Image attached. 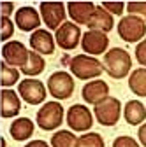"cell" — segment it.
<instances>
[{
  "instance_id": "obj_1",
  "label": "cell",
  "mask_w": 146,
  "mask_h": 147,
  "mask_svg": "<svg viewBox=\"0 0 146 147\" xmlns=\"http://www.w3.org/2000/svg\"><path fill=\"white\" fill-rule=\"evenodd\" d=\"M102 68L111 76L113 79H123L132 68V60L130 54L121 47H113L104 54Z\"/></svg>"
},
{
  "instance_id": "obj_2",
  "label": "cell",
  "mask_w": 146,
  "mask_h": 147,
  "mask_svg": "<svg viewBox=\"0 0 146 147\" xmlns=\"http://www.w3.org/2000/svg\"><path fill=\"white\" fill-rule=\"evenodd\" d=\"M69 67H70L72 76L81 79V81L100 77V74L104 70L102 65L99 63V60H95L93 56H88V54H76L69 61Z\"/></svg>"
},
{
  "instance_id": "obj_3",
  "label": "cell",
  "mask_w": 146,
  "mask_h": 147,
  "mask_svg": "<svg viewBox=\"0 0 146 147\" xmlns=\"http://www.w3.org/2000/svg\"><path fill=\"white\" fill-rule=\"evenodd\" d=\"M35 121H37L39 128L44 131L57 130L63 121V107L58 102H48L37 110Z\"/></svg>"
},
{
  "instance_id": "obj_4",
  "label": "cell",
  "mask_w": 146,
  "mask_h": 147,
  "mask_svg": "<svg viewBox=\"0 0 146 147\" xmlns=\"http://www.w3.org/2000/svg\"><path fill=\"white\" fill-rule=\"evenodd\" d=\"M93 114L102 126H115L121 114V103L115 96H107L93 105Z\"/></svg>"
},
{
  "instance_id": "obj_5",
  "label": "cell",
  "mask_w": 146,
  "mask_h": 147,
  "mask_svg": "<svg viewBox=\"0 0 146 147\" xmlns=\"http://www.w3.org/2000/svg\"><path fill=\"white\" fill-rule=\"evenodd\" d=\"M118 35L125 42H139L146 35V23L137 16H125L118 21Z\"/></svg>"
},
{
  "instance_id": "obj_6",
  "label": "cell",
  "mask_w": 146,
  "mask_h": 147,
  "mask_svg": "<svg viewBox=\"0 0 146 147\" xmlns=\"http://www.w3.org/2000/svg\"><path fill=\"white\" fill-rule=\"evenodd\" d=\"M48 91L57 100H67L74 91V79L67 72H55L48 79Z\"/></svg>"
},
{
  "instance_id": "obj_7",
  "label": "cell",
  "mask_w": 146,
  "mask_h": 147,
  "mask_svg": "<svg viewBox=\"0 0 146 147\" xmlns=\"http://www.w3.org/2000/svg\"><path fill=\"white\" fill-rule=\"evenodd\" d=\"M18 93L28 105H41L46 100L48 91L39 79H25L18 86Z\"/></svg>"
},
{
  "instance_id": "obj_8",
  "label": "cell",
  "mask_w": 146,
  "mask_h": 147,
  "mask_svg": "<svg viewBox=\"0 0 146 147\" xmlns=\"http://www.w3.org/2000/svg\"><path fill=\"white\" fill-rule=\"evenodd\" d=\"M81 30L76 23H70V21H65L62 23V26L57 30L55 33V39H57V46L60 49H65V51H70V49H76L78 44L81 42Z\"/></svg>"
},
{
  "instance_id": "obj_9",
  "label": "cell",
  "mask_w": 146,
  "mask_h": 147,
  "mask_svg": "<svg viewBox=\"0 0 146 147\" xmlns=\"http://www.w3.org/2000/svg\"><path fill=\"white\" fill-rule=\"evenodd\" d=\"M67 124L72 131H86L93 126L92 112L86 105H72L67 110Z\"/></svg>"
},
{
  "instance_id": "obj_10",
  "label": "cell",
  "mask_w": 146,
  "mask_h": 147,
  "mask_svg": "<svg viewBox=\"0 0 146 147\" xmlns=\"http://www.w3.org/2000/svg\"><path fill=\"white\" fill-rule=\"evenodd\" d=\"M39 11L42 21L49 30L57 32L62 26V23H65V5L62 2H42L39 5Z\"/></svg>"
},
{
  "instance_id": "obj_11",
  "label": "cell",
  "mask_w": 146,
  "mask_h": 147,
  "mask_svg": "<svg viewBox=\"0 0 146 147\" xmlns=\"http://www.w3.org/2000/svg\"><path fill=\"white\" fill-rule=\"evenodd\" d=\"M81 47L88 56H97V54L106 53V49L109 47V39L102 32L88 30L85 32V35H81Z\"/></svg>"
},
{
  "instance_id": "obj_12",
  "label": "cell",
  "mask_w": 146,
  "mask_h": 147,
  "mask_svg": "<svg viewBox=\"0 0 146 147\" xmlns=\"http://www.w3.org/2000/svg\"><path fill=\"white\" fill-rule=\"evenodd\" d=\"M2 58H4V63H7L9 67H23L27 63V58H28V49L25 47L23 42L20 40H11V42H5L4 47H2Z\"/></svg>"
},
{
  "instance_id": "obj_13",
  "label": "cell",
  "mask_w": 146,
  "mask_h": 147,
  "mask_svg": "<svg viewBox=\"0 0 146 147\" xmlns=\"http://www.w3.org/2000/svg\"><path fill=\"white\" fill-rule=\"evenodd\" d=\"M14 23H16V26L20 28L21 32H35V30H39L41 16H39V12L35 11L33 7L25 5V7H20L16 11Z\"/></svg>"
},
{
  "instance_id": "obj_14",
  "label": "cell",
  "mask_w": 146,
  "mask_h": 147,
  "mask_svg": "<svg viewBox=\"0 0 146 147\" xmlns=\"http://www.w3.org/2000/svg\"><path fill=\"white\" fill-rule=\"evenodd\" d=\"M81 96H83L85 103L95 105V103H99V102H102L104 98L109 96V86H107V82L102 81V79L90 81L88 84L83 86V89H81Z\"/></svg>"
},
{
  "instance_id": "obj_15",
  "label": "cell",
  "mask_w": 146,
  "mask_h": 147,
  "mask_svg": "<svg viewBox=\"0 0 146 147\" xmlns=\"http://www.w3.org/2000/svg\"><path fill=\"white\" fill-rule=\"evenodd\" d=\"M0 103H2L0 105V117H4V119H11V117L18 116L21 110L20 96L12 89H4L0 93Z\"/></svg>"
},
{
  "instance_id": "obj_16",
  "label": "cell",
  "mask_w": 146,
  "mask_h": 147,
  "mask_svg": "<svg viewBox=\"0 0 146 147\" xmlns=\"http://www.w3.org/2000/svg\"><path fill=\"white\" fill-rule=\"evenodd\" d=\"M30 47L37 54H53L55 53V39L48 30H35L30 35Z\"/></svg>"
},
{
  "instance_id": "obj_17",
  "label": "cell",
  "mask_w": 146,
  "mask_h": 147,
  "mask_svg": "<svg viewBox=\"0 0 146 147\" xmlns=\"http://www.w3.org/2000/svg\"><path fill=\"white\" fill-rule=\"evenodd\" d=\"M113 25H115V20L113 16L109 14L107 11H104L102 7H95V11L92 12L90 20L86 23V26L93 32H102V33H107L113 30Z\"/></svg>"
},
{
  "instance_id": "obj_18",
  "label": "cell",
  "mask_w": 146,
  "mask_h": 147,
  "mask_svg": "<svg viewBox=\"0 0 146 147\" xmlns=\"http://www.w3.org/2000/svg\"><path fill=\"white\" fill-rule=\"evenodd\" d=\"M69 16L72 21H76L78 25H86L92 12L95 11V5L92 2H69L67 5Z\"/></svg>"
},
{
  "instance_id": "obj_19",
  "label": "cell",
  "mask_w": 146,
  "mask_h": 147,
  "mask_svg": "<svg viewBox=\"0 0 146 147\" xmlns=\"http://www.w3.org/2000/svg\"><path fill=\"white\" fill-rule=\"evenodd\" d=\"M33 123L28 117H20V119H14L12 124L9 126V133L12 137V140L16 142H25L33 135Z\"/></svg>"
},
{
  "instance_id": "obj_20",
  "label": "cell",
  "mask_w": 146,
  "mask_h": 147,
  "mask_svg": "<svg viewBox=\"0 0 146 147\" xmlns=\"http://www.w3.org/2000/svg\"><path fill=\"white\" fill-rule=\"evenodd\" d=\"M123 116L129 124L137 126L146 119V109L139 100H130V102H127V105L123 109Z\"/></svg>"
},
{
  "instance_id": "obj_21",
  "label": "cell",
  "mask_w": 146,
  "mask_h": 147,
  "mask_svg": "<svg viewBox=\"0 0 146 147\" xmlns=\"http://www.w3.org/2000/svg\"><path fill=\"white\" fill-rule=\"evenodd\" d=\"M44 68H46V61L42 60L41 54L33 53V51H28V58H27V63L21 67V74H25L28 77H33V76L42 74Z\"/></svg>"
},
{
  "instance_id": "obj_22",
  "label": "cell",
  "mask_w": 146,
  "mask_h": 147,
  "mask_svg": "<svg viewBox=\"0 0 146 147\" xmlns=\"http://www.w3.org/2000/svg\"><path fill=\"white\" fill-rule=\"evenodd\" d=\"M129 88L137 96H146V68H137L130 74Z\"/></svg>"
},
{
  "instance_id": "obj_23",
  "label": "cell",
  "mask_w": 146,
  "mask_h": 147,
  "mask_svg": "<svg viewBox=\"0 0 146 147\" xmlns=\"http://www.w3.org/2000/svg\"><path fill=\"white\" fill-rule=\"evenodd\" d=\"M20 81V72L14 67H9L7 63H0V84L4 88L14 86Z\"/></svg>"
},
{
  "instance_id": "obj_24",
  "label": "cell",
  "mask_w": 146,
  "mask_h": 147,
  "mask_svg": "<svg viewBox=\"0 0 146 147\" xmlns=\"http://www.w3.org/2000/svg\"><path fill=\"white\" fill-rule=\"evenodd\" d=\"M76 135L70 133L67 130H60L57 133H53L51 137V147H74L76 145Z\"/></svg>"
},
{
  "instance_id": "obj_25",
  "label": "cell",
  "mask_w": 146,
  "mask_h": 147,
  "mask_svg": "<svg viewBox=\"0 0 146 147\" xmlns=\"http://www.w3.org/2000/svg\"><path fill=\"white\" fill-rule=\"evenodd\" d=\"M74 147H106V144L99 133H83L76 140Z\"/></svg>"
},
{
  "instance_id": "obj_26",
  "label": "cell",
  "mask_w": 146,
  "mask_h": 147,
  "mask_svg": "<svg viewBox=\"0 0 146 147\" xmlns=\"http://www.w3.org/2000/svg\"><path fill=\"white\" fill-rule=\"evenodd\" d=\"M125 7L130 16H137L146 23V2H129Z\"/></svg>"
},
{
  "instance_id": "obj_27",
  "label": "cell",
  "mask_w": 146,
  "mask_h": 147,
  "mask_svg": "<svg viewBox=\"0 0 146 147\" xmlns=\"http://www.w3.org/2000/svg\"><path fill=\"white\" fill-rule=\"evenodd\" d=\"M14 33V23L11 18H0V40H9Z\"/></svg>"
},
{
  "instance_id": "obj_28",
  "label": "cell",
  "mask_w": 146,
  "mask_h": 147,
  "mask_svg": "<svg viewBox=\"0 0 146 147\" xmlns=\"http://www.w3.org/2000/svg\"><path fill=\"white\" fill-rule=\"evenodd\" d=\"M104 11H107L111 16H121L125 11V4L123 2H102L100 5Z\"/></svg>"
},
{
  "instance_id": "obj_29",
  "label": "cell",
  "mask_w": 146,
  "mask_h": 147,
  "mask_svg": "<svg viewBox=\"0 0 146 147\" xmlns=\"http://www.w3.org/2000/svg\"><path fill=\"white\" fill-rule=\"evenodd\" d=\"M113 147H141V145L137 144L136 138H132L129 135H121L113 140Z\"/></svg>"
},
{
  "instance_id": "obj_30",
  "label": "cell",
  "mask_w": 146,
  "mask_h": 147,
  "mask_svg": "<svg viewBox=\"0 0 146 147\" xmlns=\"http://www.w3.org/2000/svg\"><path fill=\"white\" fill-rule=\"evenodd\" d=\"M136 60H137L143 67H146V39H143V40L137 44V47H136Z\"/></svg>"
},
{
  "instance_id": "obj_31",
  "label": "cell",
  "mask_w": 146,
  "mask_h": 147,
  "mask_svg": "<svg viewBox=\"0 0 146 147\" xmlns=\"http://www.w3.org/2000/svg\"><path fill=\"white\" fill-rule=\"evenodd\" d=\"M0 12H2L4 18H9L14 12V4L12 2H2L0 4Z\"/></svg>"
},
{
  "instance_id": "obj_32",
  "label": "cell",
  "mask_w": 146,
  "mask_h": 147,
  "mask_svg": "<svg viewBox=\"0 0 146 147\" xmlns=\"http://www.w3.org/2000/svg\"><path fill=\"white\" fill-rule=\"evenodd\" d=\"M137 137H139V142L146 147V123H143V124H141L139 131H137Z\"/></svg>"
},
{
  "instance_id": "obj_33",
  "label": "cell",
  "mask_w": 146,
  "mask_h": 147,
  "mask_svg": "<svg viewBox=\"0 0 146 147\" xmlns=\"http://www.w3.org/2000/svg\"><path fill=\"white\" fill-rule=\"evenodd\" d=\"M25 147H49L44 140H32V142H28Z\"/></svg>"
}]
</instances>
